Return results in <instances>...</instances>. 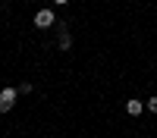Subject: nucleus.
Segmentation results:
<instances>
[{"label": "nucleus", "mask_w": 157, "mask_h": 138, "mask_svg": "<svg viewBox=\"0 0 157 138\" xmlns=\"http://www.w3.org/2000/svg\"><path fill=\"white\" fill-rule=\"evenodd\" d=\"M16 94H19V88H3V91H0V113H10L13 110Z\"/></svg>", "instance_id": "f257e3e1"}, {"label": "nucleus", "mask_w": 157, "mask_h": 138, "mask_svg": "<svg viewBox=\"0 0 157 138\" xmlns=\"http://www.w3.org/2000/svg\"><path fill=\"white\" fill-rule=\"evenodd\" d=\"M35 25L38 28H50L54 25V9H38L35 13Z\"/></svg>", "instance_id": "f03ea898"}, {"label": "nucleus", "mask_w": 157, "mask_h": 138, "mask_svg": "<svg viewBox=\"0 0 157 138\" xmlns=\"http://www.w3.org/2000/svg\"><path fill=\"white\" fill-rule=\"evenodd\" d=\"M141 110H145V104H138V100H129V104H126V113H129V116H138Z\"/></svg>", "instance_id": "7ed1b4c3"}, {"label": "nucleus", "mask_w": 157, "mask_h": 138, "mask_svg": "<svg viewBox=\"0 0 157 138\" xmlns=\"http://www.w3.org/2000/svg\"><path fill=\"white\" fill-rule=\"evenodd\" d=\"M69 44H72V38L63 32V35H60V47H63V50H69Z\"/></svg>", "instance_id": "20e7f679"}, {"label": "nucleus", "mask_w": 157, "mask_h": 138, "mask_svg": "<svg viewBox=\"0 0 157 138\" xmlns=\"http://www.w3.org/2000/svg\"><path fill=\"white\" fill-rule=\"evenodd\" d=\"M19 94H32V82H22L19 85Z\"/></svg>", "instance_id": "39448f33"}, {"label": "nucleus", "mask_w": 157, "mask_h": 138, "mask_svg": "<svg viewBox=\"0 0 157 138\" xmlns=\"http://www.w3.org/2000/svg\"><path fill=\"white\" fill-rule=\"evenodd\" d=\"M145 110H151V113H157V97H151L148 104H145Z\"/></svg>", "instance_id": "423d86ee"}, {"label": "nucleus", "mask_w": 157, "mask_h": 138, "mask_svg": "<svg viewBox=\"0 0 157 138\" xmlns=\"http://www.w3.org/2000/svg\"><path fill=\"white\" fill-rule=\"evenodd\" d=\"M54 3H69V0H54Z\"/></svg>", "instance_id": "0eeeda50"}]
</instances>
